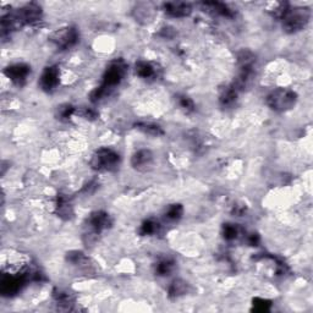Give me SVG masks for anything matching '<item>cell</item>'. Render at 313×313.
Here are the masks:
<instances>
[{
	"mask_svg": "<svg viewBox=\"0 0 313 313\" xmlns=\"http://www.w3.org/2000/svg\"><path fill=\"white\" fill-rule=\"evenodd\" d=\"M126 71H128V66H126L124 60L116 59L111 61L104 72L102 85L91 93V101L93 103H98V102L107 98L108 96H110L115 87L119 86L121 81L124 80Z\"/></svg>",
	"mask_w": 313,
	"mask_h": 313,
	"instance_id": "cell-1",
	"label": "cell"
},
{
	"mask_svg": "<svg viewBox=\"0 0 313 313\" xmlns=\"http://www.w3.org/2000/svg\"><path fill=\"white\" fill-rule=\"evenodd\" d=\"M311 19L308 8H288L281 16L283 28L287 33H296L303 29Z\"/></svg>",
	"mask_w": 313,
	"mask_h": 313,
	"instance_id": "cell-2",
	"label": "cell"
},
{
	"mask_svg": "<svg viewBox=\"0 0 313 313\" xmlns=\"http://www.w3.org/2000/svg\"><path fill=\"white\" fill-rule=\"evenodd\" d=\"M297 102L296 93L288 88H276L267 96V104L276 113L293 109Z\"/></svg>",
	"mask_w": 313,
	"mask_h": 313,
	"instance_id": "cell-3",
	"label": "cell"
},
{
	"mask_svg": "<svg viewBox=\"0 0 313 313\" xmlns=\"http://www.w3.org/2000/svg\"><path fill=\"white\" fill-rule=\"evenodd\" d=\"M120 158L119 153L111 148H99L92 155L91 167L97 171H115L119 168Z\"/></svg>",
	"mask_w": 313,
	"mask_h": 313,
	"instance_id": "cell-4",
	"label": "cell"
},
{
	"mask_svg": "<svg viewBox=\"0 0 313 313\" xmlns=\"http://www.w3.org/2000/svg\"><path fill=\"white\" fill-rule=\"evenodd\" d=\"M78 31L76 27L68 26V27H61V28L54 31L50 35L49 41L60 50H68L76 46L78 42Z\"/></svg>",
	"mask_w": 313,
	"mask_h": 313,
	"instance_id": "cell-5",
	"label": "cell"
},
{
	"mask_svg": "<svg viewBox=\"0 0 313 313\" xmlns=\"http://www.w3.org/2000/svg\"><path fill=\"white\" fill-rule=\"evenodd\" d=\"M111 225V218L107 212L103 210H96L91 213L88 218L86 219L85 227L87 229L86 235L87 236H97Z\"/></svg>",
	"mask_w": 313,
	"mask_h": 313,
	"instance_id": "cell-6",
	"label": "cell"
},
{
	"mask_svg": "<svg viewBox=\"0 0 313 313\" xmlns=\"http://www.w3.org/2000/svg\"><path fill=\"white\" fill-rule=\"evenodd\" d=\"M4 74L9 80L13 81L15 85L23 86L31 75V66L25 64V62H16V64L8 66L4 70Z\"/></svg>",
	"mask_w": 313,
	"mask_h": 313,
	"instance_id": "cell-7",
	"label": "cell"
},
{
	"mask_svg": "<svg viewBox=\"0 0 313 313\" xmlns=\"http://www.w3.org/2000/svg\"><path fill=\"white\" fill-rule=\"evenodd\" d=\"M17 17L20 19L21 25H33V23L38 22L42 19V8L39 7L38 4H35V3H29V4H26L25 7L19 9L16 11Z\"/></svg>",
	"mask_w": 313,
	"mask_h": 313,
	"instance_id": "cell-8",
	"label": "cell"
},
{
	"mask_svg": "<svg viewBox=\"0 0 313 313\" xmlns=\"http://www.w3.org/2000/svg\"><path fill=\"white\" fill-rule=\"evenodd\" d=\"M26 276L25 275H15V274H8L4 275L0 283V290H2L3 295L5 296H13V295L17 294L25 284Z\"/></svg>",
	"mask_w": 313,
	"mask_h": 313,
	"instance_id": "cell-9",
	"label": "cell"
},
{
	"mask_svg": "<svg viewBox=\"0 0 313 313\" xmlns=\"http://www.w3.org/2000/svg\"><path fill=\"white\" fill-rule=\"evenodd\" d=\"M59 69L56 66H48L39 77V86L43 91L52 92L59 85Z\"/></svg>",
	"mask_w": 313,
	"mask_h": 313,
	"instance_id": "cell-10",
	"label": "cell"
},
{
	"mask_svg": "<svg viewBox=\"0 0 313 313\" xmlns=\"http://www.w3.org/2000/svg\"><path fill=\"white\" fill-rule=\"evenodd\" d=\"M153 162H154V155L149 149H138L131 158L132 168L135 170L141 171V173L149 170L153 165Z\"/></svg>",
	"mask_w": 313,
	"mask_h": 313,
	"instance_id": "cell-11",
	"label": "cell"
},
{
	"mask_svg": "<svg viewBox=\"0 0 313 313\" xmlns=\"http://www.w3.org/2000/svg\"><path fill=\"white\" fill-rule=\"evenodd\" d=\"M164 11L171 17L176 19H182V17L189 16L192 13V7L189 3L182 2H169L163 5Z\"/></svg>",
	"mask_w": 313,
	"mask_h": 313,
	"instance_id": "cell-12",
	"label": "cell"
},
{
	"mask_svg": "<svg viewBox=\"0 0 313 313\" xmlns=\"http://www.w3.org/2000/svg\"><path fill=\"white\" fill-rule=\"evenodd\" d=\"M202 7L204 10H207L208 13L216 15V16H223V17H228V19H231L234 17V10L228 7L227 4L221 2H206L202 3Z\"/></svg>",
	"mask_w": 313,
	"mask_h": 313,
	"instance_id": "cell-13",
	"label": "cell"
},
{
	"mask_svg": "<svg viewBox=\"0 0 313 313\" xmlns=\"http://www.w3.org/2000/svg\"><path fill=\"white\" fill-rule=\"evenodd\" d=\"M237 95H239V91L235 88L234 85L227 86L222 89L221 96H219V103L223 108H233L236 104Z\"/></svg>",
	"mask_w": 313,
	"mask_h": 313,
	"instance_id": "cell-14",
	"label": "cell"
},
{
	"mask_svg": "<svg viewBox=\"0 0 313 313\" xmlns=\"http://www.w3.org/2000/svg\"><path fill=\"white\" fill-rule=\"evenodd\" d=\"M189 285L187 283L182 279H176L171 283V285L169 287V290H168V295H169L170 299H179L187 293Z\"/></svg>",
	"mask_w": 313,
	"mask_h": 313,
	"instance_id": "cell-15",
	"label": "cell"
},
{
	"mask_svg": "<svg viewBox=\"0 0 313 313\" xmlns=\"http://www.w3.org/2000/svg\"><path fill=\"white\" fill-rule=\"evenodd\" d=\"M135 72L138 77L141 78H152L155 75V69L150 62L148 61H143V60H140V61L136 62L135 65Z\"/></svg>",
	"mask_w": 313,
	"mask_h": 313,
	"instance_id": "cell-16",
	"label": "cell"
},
{
	"mask_svg": "<svg viewBox=\"0 0 313 313\" xmlns=\"http://www.w3.org/2000/svg\"><path fill=\"white\" fill-rule=\"evenodd\" d=\"M174 268H175V262L171 258H162L156 262L155 264V273L161 276L170 275L173 273Z\"/></svg>",
	"mask_w": 313,
	"mask_h": 313,
	"instance_id": "cell-17",
	"label": "cell"
},
{
	"mask_svg": "<svg viewBox=\"0 0 313 313\" xmlns=\"http://www.w3.org/2000/svg\"><path fill=\"white\" fill-rule=\"evenodd\" d=\"M135 126H136L137 130H140L141 132H143V134L146 135H149V136L159 137L162 136V135H164L163 129H162L161 126L152 124V122H138V124H136Z\"/></svg>",
	"mask_w": 313,
	"mask_h": 313,
	"instance_id": "cell-18",
	"label": "cell"
},
{
	"mask_svg": "<svg viewBox=\"0 0 313 313\" xmlns=\"http://www.w3.org/2000/svg\"><path fill=\"white\" fill-rule=\"evenodd\" d=\"M182 214H183V207L181 206V204L175 203V204H171V206L168 207L167 210H165L164 219L170 223H174V222L180 221Z\"/></svg>",
	"mask_w": 313,
	"mask_h": 313,
	"instance_id": "cell-19",
	"label": "cell"
},
{
	"mask_svg": "<svg viewBox=\"0 0 313 313\" xmlns=\"http://www.w3.org/2000/svg\"><path fill=\"white\" fill-rule=\"evenodd\" d=\"M54 300H55L56 305L60 307H64L65 309L70 308V306L74 302V297L71 296V294H69L68 291L62 290H56L54 293Z\"/></svg>",
	"mask_w": 313,
	"mask_h": 313,
	"instance_id": "cell-20",
	"label": "cell"
},
{
	"mask_svg": "<svg viewBox=\"0 0 313 313\" xmlns=\"http://www.w3.org/2000/svg\"><path fill=\"white\" fill-rule=\"evenodd\" d=\"M161 225L159 223L154 221V219H147L142 223L140 228V234L143 236H150V235H154L159 231Z\"/></svg>",
	"mask_w": 313,
	"mask_h": 313,
	"instance_id": "cell-21",
	"label": "cell"
},
{
	"mask_svg": "<svg viewBox=\"0 0 313 313\" xmlns=\"http://www.w3.org/2000/svg\"><path fill=\"white\" fill-rule=\"evenodd\" d=\"M56 209H58V214L60 216H66L70 218L72 214V207L70 204V201L64 196H59L58 197V204H56Z\"/></svg>",
	"mask_w": 313,
	"mask_h": 313,
	"instance_id": "cell-22",
	"label": "cell"
},
{
	"mask_svg": "<svg viewBox=\"0 0 313 313\" xmlns=\"http://www.w3.org/2000/svg\"><path fill=\"white\" fill-rule=\"evenodd\" d=\"M76 113V108L71 104H61L56 109V117L61 121H66Z\"/></svg>",
	"mask_w": 313,
	"mask_h": 313,
	"instance_id": "cell-23",
	"label": "cell"
},
{
	"mask_svg": "<svg viewBox=\"0 0 313 313\" xmlns=\"http://www.w3.org/2000/svg\"><path fill=\"white\" fill-rule=\"evenodd\" d=\"M239 228L235 224H225L224 227H223V236H224V239L228 240V241H233V240L236 239V237L239 236Z\"/></svg>",
	"mask_w": 313,
	"mask_h": 313,
	"instance_id": "cell-24",
	"label": "cell"
},
{
	"mask_svg": "<svg viewBox=\"0 0 313 313\" xmlns=\"http://www.w3.org/2000/svg\"><path fill=\"white\" fill-rule=\"evenodd\" d=\"M177 103H179L180 108H181L182 110H185L186 113H192L196 108L195 102L192 101V98H190L185 95L179 96V97H177Z\"/></svg>",
	"mask_w": 313,
	"mask_h": 313,
	"instance_id": "cell-25",
	"label": "cell"
},
{
	"mask_svg": "<svg viewBox=\"0 0 313 313\" xmlns=\"http://www.w3.org/2000/svg\"><path fill=\"white\" fill-rule=\"evenodd\" d=\"M77 115L82 116L83 119L87 120H95L98 117L97 111L95 109H92V108H87V107H82V108H76V113Z\"/></svg>",
	"mask_w": 313,
	"mask_h": 313,
	"instance_id": "cell-26",
	"label": "cell"
},
{
	"mask_svg": "<svg viewBox=\"0 0 313 313\" xmlns=\"http://www.w3.org/2000/svg\"><path fill=\"white\" fill-rule=\"evenodd\" d=\"M258 301H260V303H257V302H256V301H255L256 303H254L256 311L264 312V311H268V309H269L270 303L268 302V301H266V300H258Z\"/></svg>",
	"mask_w": 313,
	"mask_h": 313,
	"instance_id": "cell-27",
	"label": "cell"
},
{
	"mask_svg": "<svg viewBox=\"0 0 313 313\" xmlns=\"http://www.w3.org/2000/svg\"><path fill=\"white\" fill-rule=\"evenodd\" d=\"M258 241H260V237H258V235H256V234L248 235V237H247L248 245L256 246V245H257V243H258Z\"/></svg>",
	"mask_w": 313,
	"mask_h": 313,
	"instance_id": "cell-28",
	"label": "cell"
}]
</instances>
